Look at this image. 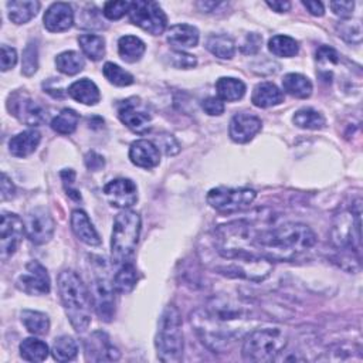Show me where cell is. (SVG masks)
I'll use <instances>...</instances> for the list:
<instances>
[{"mask_svg":"<svg viewBox=\"0 0 363 363\" xmlns=\"http://www.w3.org/2000/svg\"><path fill=\"white\" fill-rule=\"evenodd\" d=\"M83 53L93 61H98L105 55V40L97 34H81L79 39Z\"/></svg>","mask_w":363,"mask_h":363,"instance_id":"ab89813d","label":"cell"},{"mask_svg":"<svg viewBox=\"0 0 363 363\" xmlns=\"http://www.w3.org/2000/svg\"><path fill=\"white\" fill-rule=\"evenodd\" d=\"M41 140V135L36 129H27L9 140V151L16 158H26L32 155Z\"/></svg>","mask_w":363,"mask_h":363,"instance_id":"603a6c76","label":"cell"},{"mask_svg":"<svg viewBox=\"0 0 363 363\" xmlns=\"http://www.w3.org/2000/svg\"><path fill=\"white\" fill-rule=\"evenodd\" d=\"M51 352H53V357L57 362H70V360L77 357L79 345H77L74 338L64 335V336H60L54 341Z\"/></svg>","mask_w":363,"mask_h":363,"instance_id":"e575fe53","label":"cell"},{"mask_svg":"<svg viewBox=\"0 0 363 363\" xmlns=\"http://www.w3.org/2000/svg\"><path fill=\"white\" fill-rule=\"evenodd\" d=\"M317 61H318L322 67L334 65V64H338V62H339V54H338L332 47L322 46V47H319L318 51H317Z\"/></svg>","mask_w":363,"mask_h":363,"instance_id":"7dc6e473","label":"cell"},{"mask_svg":"<svg viewBox=\"0 0 363 363\" xmlns=\"http://www.w3.org/2000/svg\"><path fill=\"white\" fill-rule=\"evenodd\" d=\"M216 91L222 101L233 103V101H239L244 97L246 84L239 79L222 77L216 83Z\"/></svg>","mask_w":363,"mask_h":363,"instance_id":"f1b7e54d","label":"cell"},{"mask_svg":"<svg viewBox=\"0 0 363 363\" xmlns=\"http://www.w3.org/2000/svg\"><path fill=\"white\" fill-rule=\"evenodd\" d=\"M80 122V115L71 108H64L53 121L51 128L60 135H71L77 129Z\"/></svg>","mask_w":363,"mask_h":363,"instance_id":"f35d334b","label":"cell"},{"mask_svg":"<svg viewBox=\"0 0 363 363\" xmlns=\"http://www.w3.org/2000/svg\"><path fill=\"white\" fill-rule=\"evenodd\" d=\"M206 48L222 60L233 58L236 53L235 40L227 34H211L206 40Z\"/></svg>","mask_w":363,"mask_h":363,"instance_id":"f546056e","label":"cell"},{"mask_svg":"<svg viewBox=\"0 0 363 363\" xmlns=\"http://www.w3.org/2000/svg\"><path fill=\"white\" fill-rule=\"evenodd\" d=\"M268 50L277 55V57H296L300 51V46L298 41L289 36H284V34H278L270 39L268 41Z\"/></svg>","mask_w":363,"mask_h":363,"instance_id":"836d02e7","label":"cell"},{"mask_svg":"<svg viewBox=\"0 0 363 363\" xmlns=\"http://www.w3.org/2000/svg\"><path fill=\"white\" fill-rule=\"evenodd\" d=\"M360 214L362 200L357 197L352 206L343 209L335 216L331 229L332 244L339 251H350L359 254L360 251Z\"/></svg>","mask_w":363,"mask_h":363,"instance_id":"ba28073f","label":"cell"},{"mask_svg":"<svg viewBox=\"0 0 363 363\" xmlns=\"http://www.w3.org/2000/svg\"><path fill=\"white\" fill-rule=\"evenodd\" d=\"M44 27L51 33L67 32L74 25V12L68 4H53L44 13Z\"/></svg>","mask_w":363,"mask_h":363,"instance_id":"ffe728a7","label":"cell"},{"mask_svg":"<svg viewBox=\"0 0 363 363\" xmlns=\"http://www.w3.org/2000/svg\"><path fill=\"white\" fill-rule=\"evenodd\" d=\"M86 165H87V168H88L90 171L97 172V171H100V169L104 168L105 161H104V158H103L101 155H98L97 152H88L87 157H86Z\"/></svg>","mask_w":363,"mask_h":363,"instance_id":"db71d44e","label":"cell"},{"mask_svg":"<svg viewBox=\"0 0 363 363\" xmlns=\"http://www.w3.org/2000/svg\"><path fill=\"white\" fill-rule=\"evenodd\" d=\"M338 36L349 44H360L362 41V26L359 22H342L336 27Z\"/></svg>","mask_w":363,"mask_h":363,"instance_id":"b9f144b4","label":"cell"},{"mask_svg":"<svg viewBox=\"0 0 363 363\" xmlns=\"http://www.w3.org/2000/svg\"><path fill=\"white\" fill-rule=\"evenodd\" d=\"M86 353L94 362H112L119 359V350L114 348L108 336L103 332H95L86 343Z\"/></svg>","mask_w":363,"mask_h":363,"instance_id":"44dd1931","label":"cell"},{"mask_svg":"<svg viewBox=\"0 0 363 363\" xmlns=\"http://www.w3.org/2000/svg\"><path fill=\"white\" fill-rule=\"evenodd\" d=\"M282 88L286 94L296 98H310L312 94V83L308 77L298 74V72H289L282 79Z\"/></svg>","mask_w":363,"mask_h":363,"instance_id":"83f0119b","label":"cell"},{"mask_svg":"<svg viewBox=\"0 0 363 363\" xmlns=\"http://www.w3.org/2000/svg\"><path fill=\"white\" fill-rule=\"evenodd\" d=\"M115 288L114 284H111L105 277H97L93 285V307L97 312V315L105 321L110 322L114 318L115 314V300H114Z\"/></svg>","mask_w":363,"mask_h":363,"instance_id":"2e32d148","label":"cell"},{"mask_svg":"<svg viewBox=\"0 0 363 363\" xmlns=\"http://www.w3.org/2000/svg\"><path fill=\"white\" fill-rule=\"evenodd\" d=\"M263 128V122L258 117L251 114H236L230 121L229 133L230 138L237 143L250 142Z\"/></svg>","mask_w":363,"mask_h":363,"instance_id":"ac0fdd59","label":"cell"},{"mask_svg":"<svg viewBox=\"0 0 363 363\" xmlns=\"http://www.w3.org/2000/svg\"><path fill=\"white\" fill-rule=\"evenodd\" d=\"M203 111L210 117H220L225 112V104L219 97H209L202 103Z\"/></svg>","mask_w":363,"mask_h":363,"instance_id":"bcb514c9","label":"cell"},{"mask_svg":"<svg viewBox=\"0 0 363 363\" xmlns=\"http://www.w3.org/2000/svg\"><path fill=\"white\" fill-rule=\"evenodd\" d=\"M131 162L142 169H152L161 162V152L157 145L147 139L135 140L129 148Z\"/></svg>","mask_w":363,"mask_h":363,"instance_id":"d6986e66","label":"cell"},{"mask_svg":"<svg viewBox=\"0 0 363 363\" xmlns=\"http://www.w3.org/2000/svg\"><path fill=\"white\" fill-rule=\"evenodd\" d=\"M155 346L159 360L165 363H178L182 360L185 348L182 317L175 305H168L159 318Z\"/></svg>","mask_w":363,"mask_h":363,"instance_id":"5b68a950","label":"cell"},{"mask_svg":"<svg viewBox=\"0 0 363 363\" xmlns=\"http://www.w3.org/2000/svg\"><path fill=\"white\" fill-rule=\"evenodd\" d=\"M256 197V190L247 187H216L207 193V203L220 213H235L249 209Z\"/></svg>","mask_w":363,"mask_h":363,"instance_id":"9c48e42d","label":"cell"},{"mask_svg":"<svg viewBox=\"0 0 363 363\" xmlns=\"http://www.w3.org/2000/svg\"><path fill=\"white\" fill-rule=\"evenodd\" d=\"M18 62V51L6 44L2 46V71H9Z\"/></svg>","mask_w":363,"mask_h":363,"instance_id":"816d5d0a","label":"cell"},{"mask_svg":"<svg viewBox=\"0 0 363 363\" xmlns=\"http://www.w3.org/2000/svg\"><path fill=\"white\" fill-rule=\"evenodd\" d=\"M16 286L20 291L29 296H46L50 293L51 282L46 267L39 261H30L26 264L25 272H22L16 281Z\"/></svg>","mask_w":363,"mask_h":363,"instance_id":"4fadbf2b","label":"cell"},{"mask_svg":"<svg viewBox=\"0 0 363 363\" xmlns=\"http://www.w3.org/2000/svg\"><path fill=\"white\" fill-rule=\"evenodd\" d=\"M293 121L298 128L311 129V131L322 129L326 125L325 117L314 108H303L297 111Z\"/></svg>","mask_w":363,"mask_h":363,"instance_id":"8d00e7d4","label":"cell"},{"mask_svg":"<svg viewBox=\"0 0 363 363\" xmlns=\"http://www.w3.org/2000/svg\"><path fill=\"white\" fill-rule=\"evenodd\" d=\"M26 235L25 222L15 213H4L0 223V258L6 263L19 249Z\"/></svg>","mask_w":363,"mask_h":363,"instance_id":"8fae6325","label":"cell"},{"mask_svg":"<svg viewBox=\"0 0 363 363\" xmlns=\"http://www.w3.org/2000/svg\"><path fill=\"white\" fill-rule=\"evenodd\" d=\"M329 6H331L332 12L341 19H349L355 9L353 2H331Z\"/></svg>","mask_w":363,"mask_h":363,"instance_id":"f5cc1de1","label":"cell"},{"mask_svg":"<svg viewBox=\"0 0 363 363\" xmlns=\"http://www.w3.org/2000/svg\"><path fill=\"white\" fill-rule=\"evenodd\" d=\"M158 148H162L168 157H173L180 151L178 140L168 133H162L158 136Z\"/></svg>","mask_w":363,"mask_h":363,"instance_id":"c3c4849f","label":"cell"},{"mask_svg":"<svg viewBox=\"0 0 363 363\" xmlns=\"http://www.w3.org/2000/svg\"><path fill=\"white\" fill-rule=\"evenodd\" d=\"M138 281V274L136 268L131 263H125L121 265L118 272L114 277V288L115 291L119 294H129L132 289L135 288Z\"/></svg>","mask_w":363,"mask_h":363,"instance_id":"d6a6232c","label":"cell"},{"mask_svg":"<svg viewBox=\"0 0 363 363\" xmlns=\"http://www.w3.org/2000/svg\"><path fill=\"white\" fill-rule=\"evenodd\" d=\"M58 294L65 315L77 332H86L91 324L93 297L77 272L65 270L58 275Z\"/></svg>","mask_w":363,"mask_h":363,"instance_id":"3957f363","label":"cell"},{"mask_svg":"<svg viewBox=\"0 0 363 363\" xmlns=\"http://www.w3.org/2000/svg\"><path fill=\"white\" fill-rule=\"evenodd\" d=\"M103 72L104 77L117 87H128L133 84V76L114 62H105Z\"/></svg>","mask_w":363,"mask_h":363,"instance_id":"60d3db41","label":"cell"},{"mask_svg":"<svg viewBox=\"0 0 363 363\" xmlns=\"http://www.w3.org/2000/svg\"><path fill=\"white\" fill-rule=\"evenodd\" d=\"M317 243V236L303 223H285L270 230L260 232L256 247L268 261H293Z\"/></svg>","mask_w":363,"mask_h":363,"instance_id":"7a4b0ae2","label":"cell"},{"mask_svg":"<svg viewBox=\"0 0 363 363\" xmlns=\"http://www.w3.org/2000/svg\"><path fill=\"white\" fill-rule=\"evenodd\" d=\"M129 9H131V4L129 2L118 0V2H107L104 5L103 13L110 20H119L126 13H129Z\"/></svg>","mask_w":363,"mask_h":363,"instance_id":"ee69618b","label":"cell"},{"mask_svg":"<svg viewBox=\"0 0 363 363\" xmlns=\"http://www.w3.org/2000/svg\"><path fill=\"white\" fill-rule=\"evenodd\" d=\"M22 322L25 328L33 335H46L50 331V319L40 311L25 310L22 312Z\"/></svg>","mask_w":363,"mask_h":363,"instance_id":"74e56055","label":"cell"},{"mask_svg":"<svg viewBox=\"0 0 363 363\" xmlns=\"http://www.w3.org/2000/svg\"><path fill=\"white\" fill-rule=\"evenodd\" d=\"M9 111L23 124L29 126H39L43 125L47 121V112L46 110L32 100L30 97L16 93L11 95L8 103Z\"/></svg>","mask_w":363,"mask_h":363,"instance_id":"5bb4252c","label":"cell"},{"mask_svg":"<svg viewBox=\"0 0 363 363\" xmlns=\"http://www.w3.org/2000/svg\"><path fill=\"white\" fill-rule=\"evenodd\" d=\"M168 57H169L168 60H169L171 65H173L176 68L187 70V68L196 67V64H197V60L194 55L183 53V51H172Z\"/></svg>","mask_w":363,"mask_h":363,"instance_id":"f6af8a7d","label":"cell"},{"mask_svg":"<svg viewBox=\"0 0 363 363\" xmlns=\"http://www.w3.org/2000/svg\"><path fill=\"white\" fill-rule=\"evenodd\" d=\"M267 6L271 8L277 13H285V12H288L289 9H291V4H289V2H282V0H274V2H270V0H268Z\"/></svg>","mask_w":363,"mask_h":363,"instance_id":"6f0895ef","label":"cell"},{"mask_svg":"<svg viewBox=\"0 0 363 363\" xmlns=\"http://www.w3.org/2000/svg\"><path fill=\"white\" fill-rule=\"evenodd\" d=\"M68 95L84 105H95L101 100V94L97 84L88 79H81L76 83H72L68 87Z\"/></svg>","mask_w":363,"mask_h":363,"instance_id":"cb8c5ba5","label":"cell"},{"mask_svg":"<svg viewBox=\"0 0 363 363\" xmlns=\"http://www.w3.org/2000/svg\"><path fill=\"white\" fill-rule=\"evenodd\" d=\"M105 197L111 206L118 209H129L138 202V187L131 179H115L105 185L104 187Z\"/></svg>","mask_w":363,"mask_h":363,"instance_id":"e0dca14e","label":"cell"},{"mask_svg":"<svg viewBox=\"0 0 363 363\" xmlns=\"http://www.w3.org/2000/svg\"><path fill=\"white\" fill-rule=\"evenodd\" d=\"M39 68V48L34 41H30L23 51V62H22V72L25 76L30 77Z\"/></svg>","mask_w":363,"mask_h":363,"instance_id":"7bdbcfd3","label":"cell"},{"mask_svg":"<svg viewBox=\"0 0 363 363\" xmlns=\"http://www.w3.org/2000/svg\"><path fill=\"white\" fill-rule=\"evenodd\" d=\"M286 346V335L279 328L254 329L243 341V357L249 362H272Z\"/></svg>","mask_w":363,"mask_h":363,"instance_id":"52a82bcc","label":"cell"},{"mask_svg":"<svg viewBox=\"0 0 363 363\" xmlns=\"http://www.w3.org/2000/svg\"><path fill=\"white\" fill-rule=\"evenodd\" d=\"M247 317L246 308L227 297H213L203 310L192 314V325L206 345L214 353H223L233 348L242 338L243 329L233 326Z\"/></svg>","mask_w":363,"mask_h":363,"instance_id":"6da1fadb","label":"cell"},{"mask_svg":"<svg viewBox=\"0 0 363 363\" xmlns=\"http://www.w3.org/2000/svg\"><path fill=\"white\" fill-rule=\"evenodd\" d=\"M54 219L46 207H36L25 217V230L34 244H46L54 235Z\"/></svg>","mask_w":363,"mask_h":363,"instance_id":"7c38bea8","label":"cell"},{"mask_svg":"<svg viewBox=\"0 0 363 363\" xmlns=\"http://www.w3.org/2000/svg\"><path fill=\"white\" fill-rule=\"evenodd\" d=\"M147 46L136 36H124L118 41L119 57L126 62H136L142 58Z\"/></svg>","mask_w":363,"mask_h":363,"instance_id":"4dcf8cb0","label":"cell"},{"mask_svg":"<svg viewBox=\"0 0 363 363\" xmlns=\"http://www.w3.org/2000/svg\"><path fill=\"white\" fill-rule=\"evenodd\" d=\"M57 70L65 76H76L84 70L86 61L83 55L77 51H64L55 58Z\"/></svg>","mask_w":363,"mask_h":363,"instance_id":"1f68e13d","label":"cell"},{"mask_svg":"<svg viewBox=\"0 0 363 363\" xmlns=\"http://www.w3.org/2000/svg\"><path fill=\"white\" fill-rule=\"evenodd\" d=\"M261 44H263V37L257 33H250V34H247V37L242 46V51L247 55L257 54L261 48Z\"/></svg>","mask_w":363,"mask_h":363,"instance_id":"681fc988","label":"cell"},{"mask_svg":"<svg viewBox=\"0 0 363 363\" xmlns=\"http://www.w3.org/2000/svg\"><path fill=\"white\" fill-rule=\"evenodd\" d=\"M60 175H61V179H62V182H64L67 194H68L70 197L74 199V200H81V194L79 193V190L71 187L72 183H74V179H76V172L71 171V169H64Z\"/></svg>","mask_w":363,"mask_h":363,"instance_id":"f907efd6","label":"cell"},{"mask_svg":"<svg viewBox=\"0 0 363 363\" xmlns=\"http://www.w3.org/2000/svg\"><path fill=\"white\" fill-rule=\"evenodd\" d=\"M260 232L246 220H237L217 227L214 246L222 258H251L261 257L256 247Z\"/></svg>","mask_w":363,"mask_h":363,"instance_id":"277c9868","label":"cell"},{"mask_svg":"<svg viewBox=\"0 0 363 363\" xmlns=\"http://www.w3.org/2000/svg\"><path fill=\"white\" fill-rule=\"evenodd\" d=\"M40 6V2H36V0H13L8 4L9 19L15 25H25L37 15Z\"/></svg>","mask_w":363,"mask_h":363,"instance_id":"4316f807","label":"cell"},{"mask_svg":"<svg viewBox=\"0 0 363 363\" xmlns=\"http://www.w3.org/2000/svg\"><path fill=\"white\" fill-rule=\"evenodd\" d=\"M118 117L125 126L132 132L143 135L151 131V115L140 108V103L136 98L122 101L118 107Z\"/></svg>","mask_w":363,"mask_h":363,"instance_id":"9a60e30c","label":"cell"},{"mask_svg":"<svg viewBox=\"0 0 363 363\" xmlns=\"http://www.w3.org/2000/svg\"><path fill=\"white\" fill-rule=\"evenodd\" d=\"M140 225V216L133 210H124L115 217L111 236V257L115 264L129 263L139 240Z\"/></svg>","mask_w":363,"mask_h":363,"instance_id":"8992f818","label":"cell"},{"mask_svg":"<svg viewBox=\"0 0 363 363\" xmlns=\"http://www.w3.org/2000/svg\"><path fill=\"white\" fill-rule=\"evenodd\" d=\"M12 197H15V185L6 173H2V200H9Z\"/></svg>","mask_w":363,"mask_h":363,"instance_id":"11a10c76","label":"cell"},{"mask_svg":"<svg viewBox=\"0 0 363 363\" xmlns=\"http://www.w3.org/2000/svg\"><path fill=\"white\" fill-rule=\"evenodd\" d=\"M303 5L308 9V12H310L312 16H318V18L324 16L325 9H324V5H322L321 2H310V0H304Z\"/></svg>","mask_w":363,"mask_h":363,"instance_id":"9f6ffc18","label":"cell"},{"mask_svg":"<svg viewBox=\"0 0 363 363\" xmlns=\"http://www.w3.org/2000/svg\"><path fill=\"white\" fill-rule=\"evenodd\" d=\"M251 103L258 108L275 107L284 103V93L272 83H260L253 91Z\"/></svg>","mask_w":363,"mask_h":363,"instance_id":"d4e9b609","label":"cell"},{"mask_svg":"<svg viewBox=\"0 0 363 363\" xmlns=\"http://www.w3.org/2000/svg\"><path fill=\"white\" fill-rule=\"evenodd\" d=\"M20 356L27 362H43L48 356V346L37 338H27L20 343Z\"/></svg>","mask_w":363,"mask_h":363,"instance_id":"d590c367","label":"cell"},{"mask_svg":"<svg viewBox=\"0 0 363 363\" xmlns=\"http://www.w3.org/2000/svg\"><path fill=\"white\" fill-rule=\"evenodd\" d=\"M168 43L178 48L196 47L199 43V30L190 25H176L168 32Z\"/></svg>","mask_w":363,"mask_h":363,"instance_id":"484cf974","label":"cell"},{"mask_svg":"<svg viewBox=\"0 0 363 363\" xmlns=\"http://www.w3.org/2000/svg\"><path fill=\"white\" fill-rule=\"evenodd\" d=\"M71 229L83 243L88 246H100L101 237L91 223L90 217L83 210H74L71 214Z\"/></svg>","mask_w":363,"mask_h":363,"instance_id":"7402d4cb","label":"cell"},{"mask_svg":"<svg viewBox=\"0 0 363 363\" xmlns=\"http://www.w3.org/2000/svg\"><path fill=\"white\" fill-rule=\"evenodd\" d=\"M129 19L135 26L154 36L162 34L168 27V18L162 8L158 4L147 2V0H138V2L131 4Z\"/></svg>","mask_w":363,"mask_h":363,"instance_id":"30bf717a","label":"cell"}]
</instances>
